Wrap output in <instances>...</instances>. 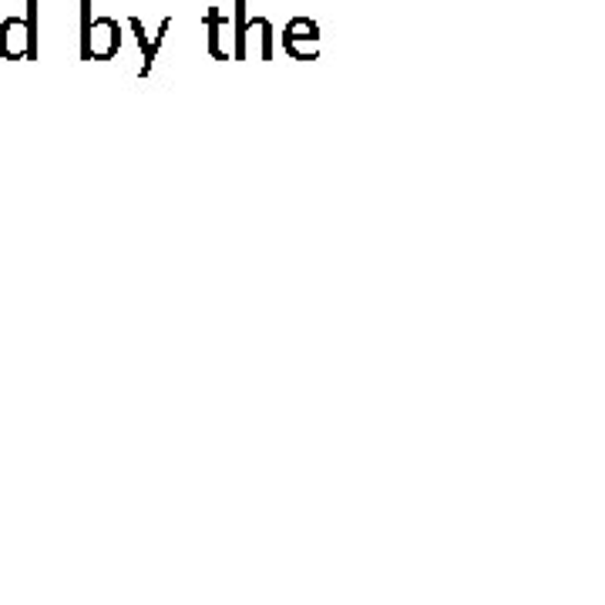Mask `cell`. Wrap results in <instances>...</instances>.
<instances>
[{"label": "cell", "instance_id": "4", "mask_svg": "<svg viewBox=\"0 0 605 605\" xmlns=\"http://www.w3.org/2000/svg\"><path fill=\"white\" fill-rule=\"evenodd\" d=\"M205 31H209V54L215 61H233V34H229V14L219 8L205 11Z\"/></svg>", "mask_w": 605, "mask_h": 605}, {"label": "cell", "instance_id": "5", "mask_svg": "<svg viewBox=\"0 0 605 605\" xmlns=\"http://www.w3.org/2000/svg\"><path fill=\"white\" fill-rule=\"evenodd\" d=\"M128 27H132V34H135V41H138V47H142V68H138V75H148L152 68H155V58H158V47H161V41H165V34H169V27H172V21L165 18L161 24H158V34H152L148 37V31H145V24L138 21V18H132L128 21Z\"/></svg>", "mask_w": 605, "mask_h": 605}, {"label": "cell", "instance_id": "3", "mask_svg": "<svg viewBox=\"0 0 605 605\" xmlns=\"http://www.w3.org/2000/svg\"><path fill=\"white\" fill-rule=\"evenodd\" d=\"M283 51L293 61H313L320 54V27L310 18H293L283 31Z\"/></svg>", "mask_w": 605, "mask_h": 605}, {"label": "cell", "instance_id": "1", "mask_svg": "<svg viewBox=\"0 0 605 605\" xmlns=\"http://www.w3.org/2000/svg\"><path fill=\"white\" fill-rule=\"evenodd\" d=\"M37 14H41V0H27V18L0 21V58L4 61H37L41 58Z\"/></svg>", "mask_w": 605, "mask_h": 605}, {"label": "cell", "instance_id": "2", "mask_svg": "<svg viewBox=\"0 0 605 605\" xmlns=\"http://www.w3.org/2000/svg\"><path fill=\"white\" fill-rule=\"evenodd\" d=\"M122 51V24L115 18H94L81 41V61H112Z\"/></svg>", "mask_w": 605, "mask_h": 605}]
</instances>
